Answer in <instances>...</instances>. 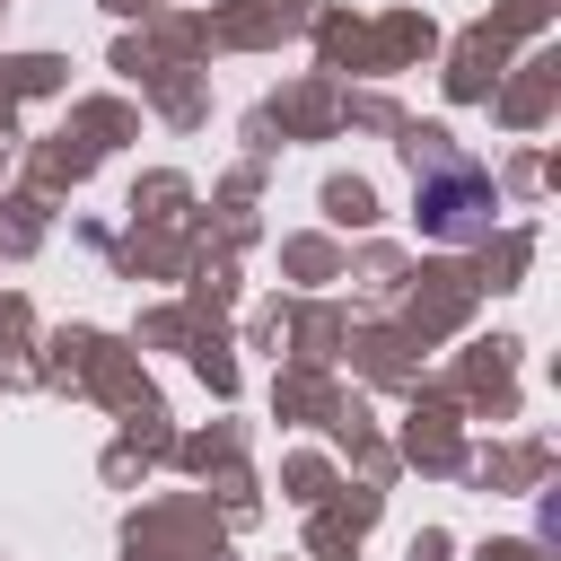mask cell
Returning <instances> with one entry per match:
<instances>
[{
	"instance_id": "cell-1",
	"label": "cell",
	"mask_w": 561,
	"mask_h": 561,
	"mask_svg": "<svg viewBox=\"0 0 561 561\" xmlns=\"http://www.w3.org/2000/svg\"><path fill=\"white\" fill-rule=\"evenodd\" d=\"M412 193H421V228H430L438 245H473V237H491L500 193H491V175H482L465 149L421 140V149H412Z\"/></svg>"
}]
</instances>
